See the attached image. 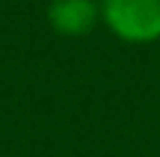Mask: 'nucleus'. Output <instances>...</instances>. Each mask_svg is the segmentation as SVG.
I'll list each match as a JSON object with an SVG mask.
<instances>
[{
	"instance_id": "f257e3e1",
	"label": "nucleus",
	"mask_w": 160,
	"mask_h": 157,
	"mask_svg": "<svg viewBox=\"0 0 160 157\" xmlns=\"http://www.w3.org/2000/svg\"><path fill=\"white\" fill-rule=\"evenodd\" d=\"M101 24L125 45L160 42V0H98Z\"/></svg>"
},
{
	"instance_id": "f03ea898",
	"label": "nucleus",
	"mask_w": 160,
	"mask_h": 157,
	"mask_svg": "<svg viewBox=\"0 0 160 157\" xmlns=\"http://www.w3.org/2000/svg\"><path fill=\"white\" fill-rule=\"evenodd\" d=\"M45 18L57 36L83 39L101 24V6L98 0H51Z\"/></svg>"
}]
</instances>
